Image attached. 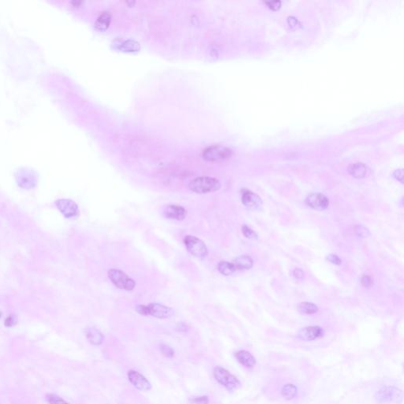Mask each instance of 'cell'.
<instances>
[{"label":"cell","instance_id":"cell-19","mask_svg":"<svg viewBox=\"0 0 404 404\" xmlns=\"http://www.w3.org/2000/svg\"><path fill=\"white\" fill-rule=\"evenodd\" d=\"M233 264H234V267L236 269H250L254 266V261L250 257L242 255V256L238 257L236 259L234 260V262Z\"/></svg>","mask_w":404,"mask_h":404},{"label":"cell","instance_id":"cell-34","mask_svg":"<svg viewBox=\"0 0 404 404\" xmlns=\"http://www.w3.org/2000/svg\"><path fill=\"white\" fill-rule=\"evenodd\" d=\"M177 328H178V330L180 331V332H185V331L187 330V326H186L185 324H183V323L179 324Z\"/></svg>","mask_w":404,"mask_h":404},{"label":"cell","instance_id":"cell-12","mask_svg":"<svg viewBox=\"0 0 404 404\" xmlns=\"http://www.w3.org/2000/svg\"><path fill=\"white\" fill-rule=\"evenodd\" d=\"M242 202L246 207L251 209H259L262 205V201L261 197L250 190H245L242 192Z\"/></svg>","mask_w":404,"mask_h":404},{"label":"cell","instance_id":"cell-23","mask_svg":"<svg viewBox=\"0 0 404 404\" xmlns=\"http://www.w3.org/2000/svg\"><path fill=\"white\" fill-rule=\"evenodd\" d=\"M46 399L48 404H68L64 400L55 394H47Z\"/></svg>","mask_w":404,"mask_h":404},{"label":"cell","instance_id":"cell-30","mask_svg":"<svg viewBox=\"0 0 404 404\" xmlns=\"http://www.w3.org/2000/svg\"><path fill=\"white\" fill-rule=\"evenodd\" d=\"M361 283H362V285H363L364 287H369L372 285L373 281H372V279H371L369 275H364L362 278H361Z\"/></svg>","mask_w":404,"mask_h":404},{"label":"cell","instance_id":"cell-5","mask_svg":"<svg viewBox=\"0 0 404 404\" xmlns=\"http://www.w3.org/2000/svg\"><path fill=\"white\" fill-rule=\"evenodd\" d=\"M108 277L111 283L119 289L130 291L135 289L136 283L133 279L130 278L124 271L112 269L108 271Z\"/></svg>","mask_w":404,"mask_h":404},{"label":"cell","instance_id":"cell-16","mask_svg":"<svg viewBox=\"0 0 404 404\" xmlns=\"http://www.w3.org/2000/svg\"><path fill=\"white\" fill-rule=\"evenodd\" d=\"M348 172L353 177L357 179L365 178L370 174L369 168L361 163L352 164L348 168Z\"/></svg>","mask_w":404,"mask_h":404},{"label":"cell","instance_id":"cell-18","mask_svg":"<svg viewBox=\"0 0 404 404\" xmlns=\"http://www.w3.org/2000/svg\"><path fill=\"white\" fill-rule=\"evenodd\" d=\"M111 21V14L109 11L102 12L95 22V26L100 31H105L109 27Z\"/></svg>","mask_w":404,"mask_h":404},{"label":"cell","instance_id":"cell-7","mask_svg":"<svg viewBox=\"0 0 404 404\" xmlns=\"http://www.w3.org/2000/svg\"><path fill=\"white\" fill-rule=\"evenodd\" d=\"M57 209L67 219H75L79 217V208L74 201L71 199H59L55 202Z\"/></svg>","mask_w":404,"mask_h":404},{"label":"cell","instance_id":"cell-22","mask_svg":"<svg viewBox=\"0 0 404 404\" xmlns=\"http://www.w3.org/2000/svg\"><path fill=\"white\" fill-rule=\"evenodd\" d=\"M299 311L305 314H314L318 311L316 305L311 303H302L299 305Z\"/></svg>","mask_w":404,"mask_h":404},{"label":"cell","instance_id":"cell-26","mask_svg":"<svg viewBox=\"0 0 404 404\" xmlns=\"http://www.w3.org/2000/svg\"><path fill=\"white\" fill-rule=\"evenodd\" d=\"M18 323V316L15 314H10L5 320V326L11 328Z\"/></svg>","mask_w":404,"mask_h":404},{"label":"cell","instance_id":"cell-14","mask_svg":"<svg viewBox=\"0 0 404 404\" xmlns=\"http://www.w3.org/2000/svg\"><path fill=\"white\" fill-rule=\"evenodd\" d=\"M116 44H115V47L116 49L121 50L122 51H125V52H135V51H138L140 50V45L137 41H134V40H115Z\"/></svg>","mask_w":404,"mask_h":404},{"label":"cell","instance_id":"cell-31","mask_svg":"<svg viewBox=\"0 0 404 404\" xmlns=\"http://www.w3.org/2000/svg\"><path fill=\"white\" fill-rule=\"evenodd\" d=\"M268 6H269L272 10H278L281 6V2L280 1H270V2H266Z\"/></svg>","mask_w":404,"mask_h":404},{"label":"cell","instance_id":"cell-32","mask_svg":"<svg viewBox=\"0 0 404 404\" xmlns=\"http://www.w3.org/2000/svg\"><path fill=\"white\" fill-rule=\"evenodd\" d=\"M294 276H295L296 279H303V275H304V272H303V270L299 269H296L293 272Z\"/></svg>","mask_w":404,"mask_h":404},{"label":"cell","instance_id":"cell-29","mask_svg":"<svg viewBox=\"0 0 404 404\" xmlns=\"http://www.w3.org/2000/svg\"><path fill=\"white\" fill-rule=\"evenodd\" d=\"M327 259H328V261L331 262V263L334 264V265H336V266H340V265H341V260L339 258V257L335 255V254H330V255H328Z\"/></svg>","mask_w":404,"mask_h":404},{"label":"cell","instance_id":"cell-8","mask_svg":"<svg viewBox=\"0 0 404 404\" xmlns=\"http://www.w3.org/2000/svg\"><path fill=\"white\" fill-rule=\"evenodd\" d=\"M307 205L315 210L323 211L328 207L329 201L328 197L320 193H311L306 200Z\"/></svg>","mask_w":404,"mask_h":404},{"label":"cell","instance_id":"cell-17","mask_svg":"<svg viewBox=\"0 0 404 404\" xmlns=\"http://www.w3.org/2000/svg\"><path fill=\"white\" fill-rule=\"evenodd\" d=\"M86 337L93 345H100L104 341V335L96 328H88L86 330Z\"/></svg>","mask_w":404,"mask_h":404},{"label":"cell","instance_id":"cell-13","mask_svg":"<svg viewBox=\"0 0 404 404\" xmlns=\"http://www.w3.org/2000/svg\"><path fill=\"white\" fill-rule=\"evenodd\" d=\"M400 396L402 397V393L401 390L396 388L386 387L379 391L377 394V399L379 402L385 403L397 400Z\"/></svg>","mask_w":404,"mask_h":404},{"label":"cell","instance_id":"cell-24","mask_svg":"<svg viewBox=\"0 0 404 404\" xmlns=\"http://www.w3.org/2000/svg\"><path fill=\"white\" fill-rule=\"evenodd\" d=\"M355 232H356L358 236L361 237V238H368V237L370 236L369 230L362 225L356 226L355 227Z\"/></svg>","mask_w":404,"mask_h":404},{"label":"cell","instance_id":"cell-10","mask_svg":"<svg viewBox=\"0 0 404 404\" xmlns=\"http://www.w3.org/2000/svg\"><path fill=\"white\" fill-rule=\"evenodd\" d=\"M324 336V330L320 327L311 326L303 328L298 333V337L303 341H313Z\"/></svg>","mask_w":404,"mask_h":404},{"label":"cell","instance_id":"cell-4","mask_svg":"<svg viewBox=\"0 0 404 404\" xmlns=\"http://www.w3.org/2000/svg\"><path fill=\"white\" fill-rule=\"evenodd\" d=\"M213 376L215 377L217 382L230 392H232L240 387V381H238L236 377H234V375L231 374L224 368L220 367V366L216 367L213 370Z\"/></svg>","mask_w":404,"mask_h":404},{"label":"cell","instance_id":"cell-9","mask_svg":"<svg viewBox=\"0 0 404 404\" xmlns=\"http://www.w3.org/2000/svg\"><path fill=\"white\" fill-rule=\"evenodd\" d=\"M127 376H128L130 382L138 390L146 392L152 389L151 383L137 371L130 370Z\"/></svg>","mask_w":404,"mask_h":404},{"label":"cell","instance_id":"cell-11","mask_svg":"<svg viewBox=\"0 0 404 404\" xmlns=\"http://www.w3.org/2000/svg\"><path fill=\"white\" fill-rule=\"evenodd\" d=\"M164 214L168 219L180 221L185 219L187 212L180 205H168L164 209Z\"/></svg>","mask_w":404,"mask_h":404},{"label":"cell","instance_id":"cell-21","mask_svg":"<svg viewBox=\"0 0 404 404\" xmlns=\"http://www.w3.org/2000/svg\"><path fill=\"white\" fill-rule=\"evenodd\" d=\"M218 270L224 275H230L234 273L236 269L233 263L228 262H221L218 264Z\"/></svg>","mask_w":404,"mask_h":404},{"label":"cell","instance_id":"cell-25","mask_svg":"<svg viewBox=\"0 0 404 404\" xmlns=\"http://www.w3.org/2000/svg\"><path fill=\"white\" fill-rule=\"evenodd\" d=\"M242 231L243 235L246 238H250V239H258V234L254 232V230H251L249 226L246 225L242 226Z\"/></svg>","mask_w":404,"mask_h":404},{"label":"cell","instance_id":"cell-28","mask_svg":"<svg viewBox=\"0 0 404 404\" xmlns=\"http://www.w3.org/2000/svg\"><path fill=\"white\" fill-rule=\"evenodd\" d=\"M190 404H209V398L207 397H195L189 400Z\"/></svg>","mask_w":404,"mask_h":404},{"label":"cell","instance_id":"cell-35","mask_svg":"<svg viewBox=\"0 0 404 404\" xmlns=\"http://www.w3.org/2000/svg\"><path fill=\"white\" fill-rule=\"evenodd\" d=\"M2 316V312H0V317Z\"/></svg>","mask_w":404,"mask_h":404},{"label":"cell","instance_id":"cell-27","mask_svg":"<svg viewBox=\"0 0 404 404\" xmlns=\"http://www.w3.org/2000/svg\"><path fill=\"white\" fill-rule=\"evenodd\" d=\"M161 352H162L163 355H164L165 357L167 358H172L174 357L175 356V352L174 350L172 349L171 347L169 346L165 345V344H162L161 345Z\"/></svg>","mask_w":404,"mask_h":404},{"label":"cell","instance_id":"cell-2","mask_svg":"<svg viewBox=\"0 0 404 404\" xmlns=\"http://www.w3.org/2000/svg\"><path fill=\"white\" fill-rule=\"evenodd\" d=\"M189 188L194 193L205 194L219 190L221 188V183L217 179L201 176L192 180L189 182Z\"/></svg>","mask_w":404,"mask_h":404},{"label":"cell","instance_id":"cell-6","mask_svg":"<svg viewBox=\"0 0 404 404\" xmlns=\"http://www.w3.org/2000/svg\"><path fill=\"white\" fill-rule=\"evenodd\" d=\"M184 244L188 251L193 257L204 259L209 254L207 246L203 241L193 235H186L183 239Z\"/></svg>","mask_w":404,"mask_h":404},{"label":"cell","instance_id":"cell-15","mask_svg":"<svg viewBox=\"0 0 404 404\" xmlns=\"http://www.w3.org/2000/svg\"><path fill=\"white\" fill-rule=\"evenodd\" d=\"M234 356L236 358L239 363L242 364L246 368H253L256 365L257 361L255 358L246 351H238L235 352Z\"/></svg>","mask_w":404,"mask_h":404},{"label":"cell","instance_id":"cell-3","mask_svg":"<svg viewBox=\"0 0 404 404\" xmlns=\"http://www.w3.org/2000/svg\"><path fill=\"white\" fill-rule=\"evenodd\" d=\"M233 152L228 147L222 145H213L205 148L202 153L204 160L209 162H224L232 156Z\"/></svg>","mask_w":404,"mask_h":404},{"label":"cell","instance_id":"cell-20","mask_svg":"<svg viewBox=\"0 0 404 404\" xmlns=\"http://www.w3.org/2000/svg\"><path fill=\"white\" fill-rule=\"evenodd\" d=\"M297 393H298V389L296 387L291 384L284 385L281 390L282 397L286 399L287 401L293 400L296 397Z\"/></svg>","mask_w":404,"mask_h":404},{"label":"cell","instance_id":"cell-33","mask_svg":"<svg viewBox=\"0 0 404 404\" xmlns=\"http://www.w3.org/2000/svg\"><path fill=\"white\" fill-rule=\"evenodd\" d=\"M395 178L398 180L399 181H401V182L403 183V180H404V174H403V171L402 170H397L394 173Z\"/></svg>","mask_w":404,"mask_h":404},{"label":"cell","instance_id":"cell-1","mask_svg":"<svg viewBox=\"0 0 404 404\" xmlns=\"http://www.w3.org/2000/svg\"><path fill=\"white\" fill-rule=\"evenodd\" d=\"M137 314L142 316H152L159 319L170 318L175 314L173 309L159 303L148 305H137L135 307Z\"/></svg>","mask_w":404,"mask_h":404}]
</instances>
